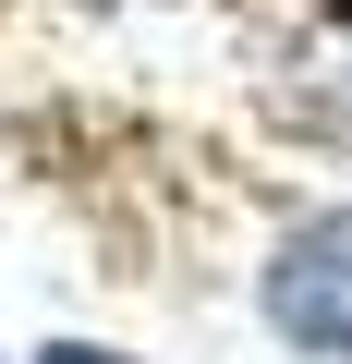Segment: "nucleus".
<instances>
[{
	"label": "nucleus",
	"instance_id": "obj_1",
	"mask_svg": "<svg viewBox=\"0 0 352 364\" xmlns=\"http://www.w3.org/2000/svg\"><path fill=\"white\" fill-rule=\"evenodd\" d=\"M255 316H267V340H292L304 364H352V195H340V207H304V219L267 243Z\"/></svg>",
	"mask_w": 352,
	"mask_h": 364
},
{
	"label": "nucleus",
	"instance_id": "obj_2",
	"mask_svg": "<svg viewBox=\"0 0 352 364\" xmlns=\"http://www.w3.org/2000/svg\"><path fill=\"white\" fill-rule=\"evenodd\" d=\"M37 364H134V352H110V340H49Z\"/></svg>",
	"mask_w": 352,
	"mask_h": 364
}]
</instances>
